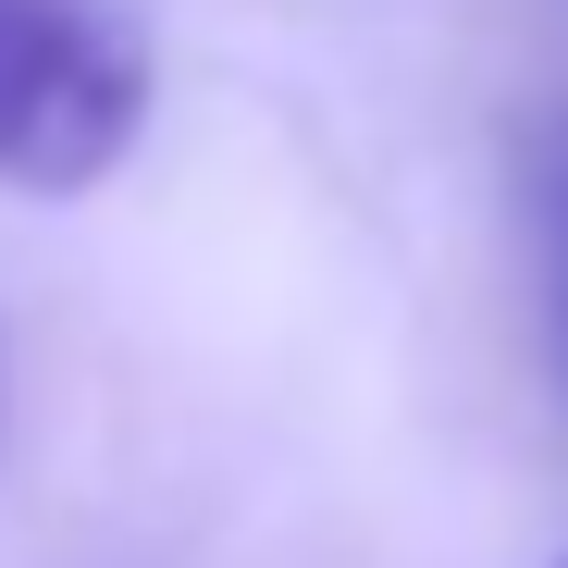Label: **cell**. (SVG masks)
<instances>
[{"mask_svg": "<svg viewBox=\"0 0 568 568\" xmlns=\"http://www.w3.org/2000/svg\"><path fill=\"white\" fill-rule=\"evenodd\" d=\"M556 247H568V161H556Z\"/></svg>", "mask_w": 568, "mask_h": 568, "instance_id": "obj_2", "label": "cell"}, {"mask_svg": "<svg viewBox=\"0 0 568 568\" xmlns=\"http://www.w3.org/2000/svg\"><path fill=\"white\" fill-rule=\"evenodd\" d=\"M149 124V62L100 0H0V185L74 199Z\"/></svg>", "mask_w": 568, "mask_h": 568, "instance_id": "obj_1", "label": "cell"}]
</instances>
